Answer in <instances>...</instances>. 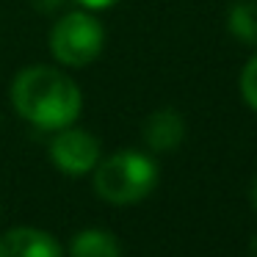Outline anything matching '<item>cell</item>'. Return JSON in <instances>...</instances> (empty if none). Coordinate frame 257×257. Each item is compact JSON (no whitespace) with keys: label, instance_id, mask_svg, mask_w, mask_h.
<instances>
[{"label":"cell","instance_id":"obj_1","mask_svg":"<svg viewBox=\"0 0 257 257\" xmlns=\"http://www.w3.org/2000/svg\"><path fill=\"white\" fill-rule=\"evenodd\" d=\"M12 102L25 122L42 130H61L83 108L80 86L67 72L47 64L25 67L12 83Z\"/></svg>","mask_w":257,"mask_h":257},{"label":"cell","instance_id":"obj_2","mask_svg":"<svg viewBox=\"0 0 257 257\" xmlns=\"http://www.w3.org/2000/svg\"><path fill=\"white\" fill-rule=\"evenodd\" d=\"M158 183V166L136 150L113 152L94 166V191L108 205H136Z\"/></svg>","mask_w":257,"mask_h":257},{"label":"cell","instance_id":"obj_3","mask_svg":"<svg viewBox=\"0 0 257 257\" xmlns=\"http://www.w3.org/2000/svg\"><path fill=\"white\" fill-rule=\"evenodd\" d=\"M105 45V31L100 20L89 12H69L53 25L50 53L64 67H89L97 61Z\"/></svg>","mask_w":257,"mask_h":257},{"label":"cell","instance_id":"obj_4","mask_svg":"<svg viewBox=\"0 0 257 257\" xmlns=\"http://www.w3.org/2000/svg\"><path fill=\"white\" fill-rule=\"evenodd\" d=\"M50 158L61 172L67 174H86L94 172V166L100 163V141L80 127H61L56 133V139L50 141Z\"/></svg>","mask_w":257,"mask_h":257},{"label":"cell","instance_id":"obj_5","mask_svg":"<svg viewBox=\"0 0 257 257\" xmlns=\"http://www.w3.org/2000/svg\"><path fill=\"white\" fill-rule=\"evenodd\" d=\"M0 257H64V249L39 227H14L0 235Z\"/></svg>","mask_w":257,"mask_h":257},{"label":"cell","instance_id":"obj_6","mask_svg":"<svg viewBox=\"0 0 257 257\" xmlns=\"http://www.w3.org/2000/svg\"><path fill=\"white\" fill-rule=\"evenodd\" d=\"M185 139V122L174 108H161L144 122V141L155 152H169Z\"/></svg>","mask_w":257,"mask_h":257},{"label":"cell","instance_id":"obj_7","mask_svg":"<svg viewBox=\"0 0 257 257\" xmlns=\"http://www.w3.org/2000/svg\"><path fill=\"white\" fill-rule=\"evenodd\" d=\"M69 257H122V243L105 229H83L69 243Z\"/></svg>","mask_w":257,"mask_h":257},{"label":"cell","instance_id":"obj_8","mask_svg":"<svg viewBox=\"0 0 257 257\" xmlns=\"http://www.w3.org/2000/svg\"><path fill=\"white\" fill-rule=\"evenodd\" d=\"M229 31L240 42L257 45V0H240L229 9Z\"/></svg>","mask_w":257,"mask_h":257},{"label":"cell","instance_id":"obj_9","mask_svg":"<svg viewBox=\"0 0 257 257\" xmlns=\"http://www.w3.org/2000/svg\"><path fill=\"white\" fill-rule=\"evenodd\" d=\"M240 94H243L246 105L251 111H257V53L243 67V72H240Z\"/></svg>","mask_w":257,"mask_h":257},{"label":"cell","instance_id":"obj_10","mask_svg":"<svg viewBox=\"0 0 257 257\" xmlns=\"http://www.w3.org/2000/svg\"><path fill=\"white\" fill-rule=\"evenodd\" d=\"M75 3H80V6L89 9V12H100V9H111L119 0H75Z\"/></svg>","mask_w":257,"mask_h":257},{"label":"cell","instance_id":"obj_11","mask_svg":"<svg viewBox=\"0 0 257 257\" xmlns=\"http://www.w3.org/2000/svg\"><path fill=\"white\" fill-rule=\"evenodd\" d=\"M34 3L42 9V12H56V9L61 6L64 0H34Z\"/></svg>","mask_w":257,"mask_h":257},{"label":"cell","instance_id":"obj_12","mask_svg":"<svg viewBox=\"0 0 257 257\" xmlns=\"http://www.w3.org/2000/svg\"><path fill=\"white\" fill-rule=\"evenodd\" d=\"M251 202H254V207H257V177H254V185H251Z\"/></svg>","mask_w":257,"mask_h":257}]
</instances>
